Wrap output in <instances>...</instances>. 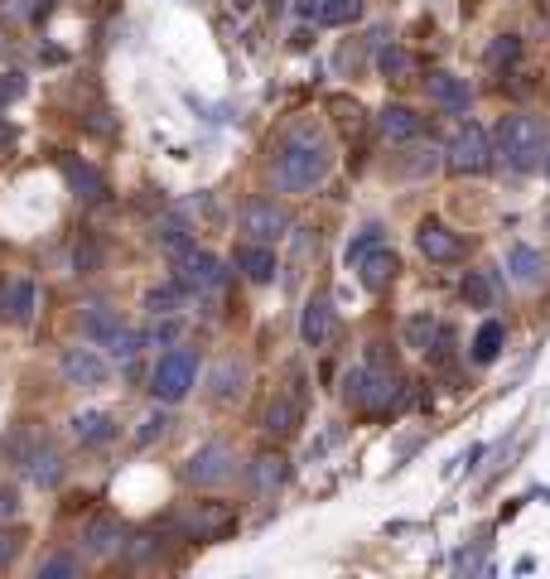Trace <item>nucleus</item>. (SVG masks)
<instances>
[{
    "instance_id": "obj_1",
    "label": "nucleus",
    "mask_w": 550,
    "mask_h": 579,
    "mask_svg": "<svg viewBox=\"0 0 550 579\" xmlns=\"http://www.w3.org/2000/svg\"><path fill=\"white\" fill-rule=\"evenodd\" d=\"M329 165H333L329 145L314 136L309 126H300L295 136L285 140V150H280V184L290 193H309L329 179Z\"/></svg>"
},
{
    "instance_id": "obj_2",
    "label": "nucleus",
    "mask_w": 550,
    "mask_h": 579,
    "mask_svg": "<svg viewBox=\"0 0 550 579\" xmlns=\"http://www.w3.org/2000/svg\"><path fill=\"white\" fill-rule=\"evenodd\" d=\"M497 155H502V165L517 169V174L541 169L550 160L546 126L536 116H502V126H497Z\"/></svg>"
},
{
    "instance_id": "obj_3",
    "label": "nucleus",
    "mask_w": 550,
    "mask_h": 579,
    "mask_svg": "<svg viewBox=\"0 0 550 579\" xmlns=\"http://www.w3.org/2000/svg\"><path fill=\"white\" fill-rule=\"evenodd\" d=\"M198 382V358H193L189 348H169L165 358L155 362V372H150V391H155V401H184L189 396V386Z\"/></svg>"
},
{
    "instance_id": "obj_4",
    "label": "nucleus",
    "mask_w": 550,
    "mask_h": 579,
    "mask_svg": "<svg viewBox=\"0 0 550 579\" xmlns=\"http://www.w3.org/2000/svg\"><path fill=\"white\" fill-rule=\"evenodd\" d=\"M179 531L189 541H222L227 531H237V507L232 502H193L179 517Z\"/></svg>"
},
{
    "instance_id": "obj_5",
    "label": "nucleus",
    "mask_w": 550,
    "mask_h": 579,
    "mask_svg": "<svg viewBox=\"0 0 550 579\" xmlns=\"http://www.w3.org/2000/svg\"><path fill=\"white\" fill-rule=\"evenodd\" d=\"M444 165L459 169V174H483V169L493 165V145H488V131L483 126H459V136L449 140V150H444Z\"/></svg>"
},
{
    "instance_id": "obj_6",
    "label": "nucleus",
    "mask_w": 550,
    "mask_h": 579,
    "mask_svg": "<svg viewBox=\"0 0 550 579\" xmlns=\"http://www.w3.org/2000/svg\"><path fill=\"white\" fill-rule=\"evenodd\" d=\"M232 473H237V459H232V449H227L222 440L203 444L189 464H184V478L198 483V488H218V483H227Z\"/></svg>"
},
{
    "instance_id": "obj_7",
    "label": "nucleus",
    "mask_w": 550,
    "mask_h": 579,
    "mask_svg": "<svg viewBox=\"0 0 550 579\" xmlns=\"http://www.w3.org/2000/svg\"><path fill=\"white\" fill-rule=\"evenodd\" d=\"M179 280H184V290H193V295H218L222 285H227V266H222L218 256H208V251H184Z\"/></svg>"
},
{
    "instance_id": "obj_8",
    "label": "nucleus",
    "mask_w": 550,
    "mask_h": 579,
    "mask_svg": "<svg viewBox=\"0 0 550 579\" xmlns=\"http://www.w3.org/2000/svg\"><path fill=\"white\" fill-rule=\"evenodd\" d=\"M415 247H420V256L425 261H459L464 256V237L454 232V227H444V222H420V232H415Z\"/></svg>"
},
{
    "instance_id": "obj_9",
    "label": "nucleus",
    "mask_w": 550,
    "mask_h": 579,
    "mask_svg": "<svg viewBox=\"0 0 550 579\" xmlns=\"http://www.w3.org/2000/svg\"><path fill=\"white\" fill-rule=\"evenodd\" d=\"M285 227H290V218L275 203H266V198H251L242 208V232L251 242H275V237H285Z\"/></svg>"
},
{
    "instance_id": "obj_10",
    "label": "nucleus",
    "mask_w": 550,
    "mask_h": 579,
    "mask_svg": "<svg viewBox=\"0 0 550 579\" xmlns=\"http://www.w3.org/2000/svg\"><path fill=\"white\" fill-rule=\"evenodd\" d=\"M63 377L73 386H107V358L97 348H68L63 353Z\"/></svg>"
},
{
    "instance_id": "obj_11",
    "label": "nucleus",
    "mask_w": 550,
    "mask_h": 579,
    "mask_svg": "<svg viewBox=\"0 0 550 579\" xmlns=\"http://www.w3.org/2000/svg\"><path fill=\"white\" fill-rule=\"evenodd\" d=\"M304 420V401L300 391H280L271 406H266V435H275V440H285V435H295Z\"/></svg>"
},
{
    "instance_id": "obj_12",
    "label": "nucleus",
    "mask_w": 550,
    "mask_h": 579,
    "mask_svg": "<svg viewBox=\"0 0 550 579\" xmlns=\"http://www.w3.org/2000/svg\"><path fill=\"white\" fill-rule=\"evenodd\" d=\"M396 271H401V261H396V251L386 247V242H382V247H372L358 261V280L372 290V295H377V290H386V285L396 280Z\"/></svg>"
},
{
    "instance_id": "obj_13",
    "label": "nucleus",
    "mask_w": 550,
    "mask_h": 579,
    "mask_svg": "<svg viewBox=\"0 0 550 579\" xmlns=\"http://www.w3.org/2000/svg\"><path fill=\"white\" fill-rule=\"evenodd\" d=\"M83 546L92 555H121L126 551V526L116 522V517H92L83 531Z\"/></svg>"
},
{
    "instance_id": "obj_14",
    "label": "nucleus",
    "mask_w": 550,
    "mask_h": 579,
    "mask_svg": "<svg viewBox=\"0 0 550 579\" xmlns=\"http://www.w3.org/2000/svg\"><path fill=\"white\" fill-rule=\"evenodd\" d=\"M338 329V319H333V304L329 300H309L304 304V319H300V338L309 348H324Z\"/></svg>"
},
{
    "instance_id": "obj_15",
    "label": "nucleus",
    "mask_w": 550,
    "mask_h": 579,
    "mask_svg": "<svg viewBox=\"0 0 550 579\" xmlns=\"http://www.w3.org/2000/svg\"><path fill=\"white\" fill-rule=\"evenodd\" d=\"M63 174H68V189L78 193V198H87V203L107 198V179H102L92 165H83L78 155H63Z\"/></svg>"
},
{
    "instance_id": "obj_16",
    "label": "nucleus",
    "mask_w": 550,
    "mask_h": 579,
    "mask_svg": "<svg viewBox=\"0 0 550 579\" xmlns=\"http://www.w3.org/2000/svg\"><path fill=\"white\" fill-rule=\"evenodd\" d=\"M237 271L247 280H256V285H266V280H275L280 261H275V251L266 242H247V247L237 251Z\"/></svg>"
},
{
    "instance_id": "obj_17",
    "label": "nucleus",
    "mask_w": 550,
    "mask_h": 579,
    "mask_svg": "<svg viewBox=\"0 0 550 579\" xmlns=\"http://www.w3.org/2000/svg\"><path fill=\"white\" fill-rule=\"evenodd\" d=\"M0 304H5V319H10V324H29V319H34V304H39V285H34V280H10Z\"/></svg>"
},
{
    "instance_id": "obj_18",
    "label": "nucleus",
    "mask_w": 550,
    "mask_h": 579,
    "mask_svg": "<svg viewBox=\"0 0 550 579\" xmlns=\"http://www.w3.org/2000/svg\"><path fill=\"white\" fill-rule=\"evenodd\" d=\"M280 483H285V459L280 454H256L251 459V488H256V497H275Z\"/></svg>"
},
{
    "instance_id": "obj_19",
    "label": "nucleus",
    "mask_w": 550,
    "mask_h": 579,
    "mask_svg": "<svg viewBox=\"0 0 550 579\" xmlns=\"http://www.w3.org/2000/svg\"><path fill=\"white\" fill-rule=\"evenodd\" d=\"M507 271H512L517 285H541V276H546V256L536 247H512L507 251Z\"/></svg>"
},
{
    "instance_id": "obj_20",
    "label": "nucleus",
    "mask_w": 550,
    "mask_h": 579,
    "mask_svg": "<svg viewBox=\"0 0 550 579\" xmlns=\"http://www.w3.org/2000/svg\"><path fill=\"white\" fill-rule=\"evenodd\" d=\"M247 391V362L227 358L218 362V372H213V401H237Z\"/></svg>"
},
{
    "instance_id": "obj_21",
    "label": "nucleus",
    "mask_w": 550,
    "mask_h": 579,
    "mask_svg": "<svg viewBox=\"0 0 550 579\" xmlns=\"http://www.w3.org/2000/svg\"><path fill=\"white\" fill-rule=\"evenodd\" d=\"M73 435H78V444H107L116 435V420L107 411H83L73 415Z\"/></svg>"
},
{
    "instance_id": "obj_22",
    "label": "nucleus",
    "mask_w": 550,
    "mask_h": 579,
    "mask_svg": "<svg viewBox=\"0 0 550 579\" xmlns=\"http://www.w3.org/2000/svg\"><path fill=\"white\" fill-rule=\"evenodd\" d=\"M396 396H401V377L396 372H367V396H362L367 411H386Z\"/></svg>"
},
{
    "instance_id": "obj_23",
    "label": "nucleus",
    "mask_w": 550,
    "mask_h": 579,
    "mask_svg": "<svg viewBox=\"0 0 550 579\" xmlns=\"http://www.w3.org/2000/svg\"><path fill=\"white\" fill-rule=\"evenodd\" d=\"M377 126H382L386 140H415L420 136V116H415L411 107H386L382 116H377Z\"/></svg>"
},
{
    "instance_id": "obj_24",
    "label": "nucleus",
    "mask_w": 550,
    "mask_h": 579,
    "mask_svg": "<svg viewBox=\"0 0 550 579\" xmlns=\"http://www.w3.org/2000/svg\"><path fill=\"white\" fill-rule=\"evenodd\" d=\"M25 473L39 483V488H54L58 478H63V459H58L54 449L44 444V449H34V454H25Z\"/></svg>"
},
{
    "instance_id": "obj_25",
    "label": "nucleus",
    "mask_w": 550,
    "mask_h": 579,
    "mask_svg": "<svg viewBox=\"0 0 550 579\" xmlns=\"http://www.w3.org/2000/svg\"><path fill=\"white\" fill-rule=\"evenodd\" d=\"M425 87H430V97H435L440 107L468 111V87L459 83V78H449V73H430V78H425Z\"/></svg>"
},
{
    "instance_id": "obj_26",
    "label": "nucleus",
    "mask_w": 550,
    "mask_h": 579,
    "mask_svg": "<svg viewBox=\"0 0 550 579\" xmlns=\"http://www.w3.org/2000/svg\"><path fill=\"white\" fill-rule=\"evenodd\" d=\"M444 165V150L440 145H420L411 155H401V174H411V179H425V174H435Z\"/></svg>"
},
{
    "instance_id": "obj_27",
    "label": "nucleus",
    "mask_w": 550,
    "mask_h": 579,
    "mask_svg": "<svg viewBox=\"0 0 550 579\" xmlns=\"http://www.w3.org/2000/svg\"><path fill=\"white\" fill-rule=\"evenodd\" d=\"M502 343H507V329H502L497 319H488V324L478 329V338H473V362H493L497 353H502Z\"/></svg>"
},
{
    "instance_id": "obj_28",
    "label": "nucleus",
    "mask_w": 550,
    "mask_h": 579,
    "mask_svg": "<svg viewBox=\"0 0 550 579\" xmlns=\"http://www.w3.org/2000/svg\"><path fill=\"white\" fill-rule=\"evenodd\" d=\"M116 329H121V324H116V314H111V309H102V304H92V309L83 314V333L92 338V343H107Z\"/></svg>"
},
{
    "instance_id": "obj_29",
    "label": "nucleus",
    "mask_w": 550,
    "mask_h": 579,
    "mask_svg": "<svg viewBox=\"0 0 550 579\" xmlns=\"http://www.w3.org/2000/svg\"><path fill=\"white\" fill-rule=\"evenodd\" d=\"M493 295H497V280L488 276V271H468L464 276V300L468 304L483 309V304H493Z\"/></svg>"
},
{
    "instance_id": "obj_30",
    "label": "nucleus",
    "mask_w": 550,
    "mask_h": 579,
    "mask_svg": "<svg viewBox=\"0 0 550 579\" xmlns=\"http://www.w3.org/2000/svg\"><path fill=\"white\" fill-rule=\"evenodd\" d=\"M440 329H444L440 319H430V314H415L411 324H406V343H411V348H430Z\"/></svg>"
},
{
    "instance_id": "obj_31",
    "label": "nucleus",
    "mask_w": 550,
    "mask_h": 579,
    "mask_svg": "<svg viewBox=\"0 0 550 579\" xmlns=\"http://www.w3.org/2000/svg\"><path fill=\"white\" fill-rule=\"evenodd\" d=\"M362 15V0H329V5H319V20L324 25H348V20H358Z\"/></svg>"
},
{
    "instance_id": "obj_32",
    "label": "nucleus",
    "mask_w": 550,
    "mask_h": 579,
    "mask_svg": "<svg viewBox=\"0 0 550 579\" xmlns=\"http://www.w3.org/2000/svg\"><path fill=\"white\" fill-rule=\"evenodd\" d=\"M517 54H522V39H517V34H497L493 44H488V63H493V68L517 63Z\"/></svg>"
},
{
    "instance_id": "obj_33",
    "label": "nucleus",
    "mask_w": 550,
    "mask_h": 579,
    "mask_svg": "<svg viewBox=\"0 0 550 579\" xmlns=\"http://www.w3.org/2000/svg\"><path fill=\"white\" fill-rule=\"evenodd\" d=\"M377 63H382L386 78H411V68H415V58L406 54V49H396V44H391V49H382V58H377Z\"/></svg>"
},
{
    "instance_id": "obj_34",
    "label": "nucleus",
    "mask_w": 550,
    "mask_h": 579,
    "mask_svg": "<svg viewBox=\"0 0 550 579\" xmlns=\"http://www.w3.org/2000/svg\"><path fill=\"white\" fill-rule=\"evenodd\" d=\"M102 348H111V358H136L140 348H145V338H140V333H131V329H116Z\"/></svg>"
},
{
    "instance_id": "obj_35",
    "label": "nucleus",
    "mask_w": 550,
    "mask_h": 579,
    "mask_svg": "<svg viewBox=\"0 0 550 579\" xmlns=\"http://www.w3.org/2000/svg\"><path fill=\"white\" fill-rule=\"evenodd\" d=\"M145 309H150V314H155V319H160V314H174V309H179V290H174V285H160V290H150V295H145Z\"/></svg>"
},
{
    "instance_id": "obj_36",
    "label": "nucleus",
    "mask_w": 550,
    "mask_h": 579,
    "mask_svg": "<svg viewBox=\"0 0 550 579\" xmlns=\"http://www.w3.org/2000/svg\"><path fill=\"white\" fill-rule=\"evenodd\" d=\"M78 570H83L78 555H54V560L39 565V579H68V575H78Z\"/></svg>"
},
{
    "instance_id": "obj_37",
    "label": "nucleus",
    "mask_w": 550,
    "mask_h": 579,
    "mask_svg": "<svg viewBox=\"0 0 550 579\" xmlns=\"http://www.w3.org/2000/svg\"><path fill=\"white\" fill-rule=\"evenodd\" d=\"M160 247L174 251V256L193 251V247H189V227H184V222H165V227H160Z\"/></svg>"
},
{
    "instance_id": "obj_38",
    "label": "nucleus",
    "mask_w": 550,
    "mask_h": 579,
    "mask_svg": "<svg viewBox=\"0 0 550 579\" xmlns=\"http://www.w3.org/2000/svg\"><path fill=\"white\" fill-rule=\"evenodd\" d=\"M372 247H382V227H367L362 237H353V242H348V266H358Z\"/></svg>"
},
{
    "instance_id": "obj_39",
    "label": "nucleus",
    "mask_w": 550,
    "mask_h": 579,
    "mask_svg": "<svg viewBox=\"0 0 550 579\" xmlns=\"http://www.w3.org/2000/svg\"><path fill=\"white\" fill-rule=\"evenodd\" d=\"M362 396H367V367H353V372L343 377V401L362 406Z\"/></svg>"
},
{
    "instance_id": "obj_40",
    "label": "nucleus",
    "mask_w": 550,
    "mask_h": 579,
    "mask_svg": "<svg viewBox=\"0 0 550 579\" xmlns=\"http://www.w3.org/2000/svg\"><path fill=\"white\" fill-rule=\"evenodd\" d=\"M20 546H25V536H20V531H0V570H5V565H15Z\"/></svg>"
},
{
    "instance_id": "obj_41",
    "label": "nucleus",
    "mask_w": 550,
    "mask_h": 579,
    "mask_svg": "<svg viewBox=\"0 0 550 579\" xmlns=\"http://www.w3.org/2000/svg\"><path fill=\"white\" fill-rule=\"evenodd\" d=\"M20 92H25V78H20V73H5V78H0V102H10V97H20Z\"/></svg>"
},
{
    "instance_id": "obj_42",
    "label": "nucleus",
    "mask_w": 550,
    "mask_h": 579,
    "mask_svg": "<svg viewBox=\"0 0 550 579\" xmlns=\"http://www.w3.org/2000/svg\"><path fill=\"white\" fill-rule=\"evenodd\" d=\"M20 512V497H15V488H0V522H10Z\"/></svg>"
},
{
    "instance_id": "obj_43",
    "label": "nucleus",
    "mask_w": 550,
    "mask_h": 579,
    "mask_svg": "<svg viewBox=\"0 0 550 579\" xmlns=\"http://www.w3.org/2000/svg\"><path fill=\"white\" fill-rule=\"evenodd\" d=\"M126 551H131V560H150V555H155V536H136Z\"/></svg>"
},
{
    "instance_id": "obj_44",
    "label": "nucleus",
    "mask_w": 550,
    "mask_h": 579,
    "mask_svg": "<svg viewBox=\"0 0 550 579\" xmlns=\"http://www.w3.org/2000/svg\"><path fill=\"white\" fill-rule=\"evenodd\" d=\"M160 430H165V415H150V420H145V430H140V444H150Z\"/></svg>"
},
{
    "instance_id": "obj_45",
    "label": "nucleus",
    "mask_w": 550,
    "mask_h": 579,
    "mask_svg": "<svg viewBox=\"0 0 550 579\" xmlns=\"http://www.w3.org/2000/svg\"><path fill=\"white\" fill-rule=\"evenodd\" d=\"M300 15H314V20H319V0H300Z\"/></svg>"
},
{
    "instance_id": "obj_46",
    "label": "nucleus",
    "mask_w": 550,
    "mask_h": 579,
    "mask_svg": "<svg viewBox=\"0 0 550 579\" xmlns=\"http://www.w3.org/2000/svg\"><path fill=\"white\" fill-rule=\"evenodd\" d=\"M0 145H10V126L5 121H0Z\"/></svg>"
},
{
    "instance_id": "obj_47",
    "label": "nucleus",
    "mask_w": 550,
    "mask_h": 579,
    "mask_svg": "<svg viewBox=\"0 0 550 579\" xmlns=\"http://www.w3.org/2000/svg\"><path fill=\"white\" fill-rule=\"evenodd\" d=\"M546 165H550V160H546Z\"/></svg>"
}]
</instances>
